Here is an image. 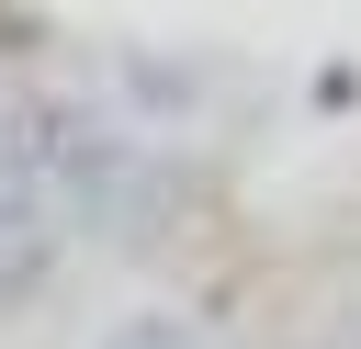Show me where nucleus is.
<instances>
[{
    "mask_svg": "<svg viewBox=\"0 0 361 349\" xmlns=\"http://www.w3.org/2000/svg\"><path fill=\"white\" fill-rule=\"evenodd\" d=\"M124 349H192V338H180L169 315H147V326H124Z\"/></svg>",
    "mask_w": 361,
    "mask_h": 349,
    "instance_id": "obj_1",
    "label": "nucleus"
}]
</instances>
